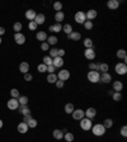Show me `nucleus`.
<instances>
[{
	"instance_id": "nucleus-34",
	"label": "nucleus",
	"mask_w": 127,
	"mask_h": 142,
	"mask_svg": "<svg viewBox=\"0 0 127 142\" xmlns=\"http://www.w3.org/2000/svg\"><path fill=\"white\" fill-rule=\"evenodd\" d=\"M49 51H50V57L51 58H55V57H57V55H59V50L57 48H51Z\"/></svg>"
},
{
	"instance_id": "nucleus-10",
	"label": "nucleus",
	"mask_w": 127,
	"mask_h": 142,
	"mask_svg": "<svg viewBox=\"0 0 127 142\" xmlns=\"http://www.w3.org/2000/svg\"><path fill=\"white\" fill-rule=\"evenodd\" d=\"M84 114L87 115V118H88V119H93V118L97 115V110H95L94 108H88V109L84 112Z\"/></svg>"
},
{
	"instance_id": "nucleus-44",
	"label": "nucleus",
	"mask_w": 127,
	"mask_h": 142,
	"mask_svg": "<svg viewBox=\"0 0 127 142\" xmlns=\"http://www.w3.org/2000/svg\"><path fill=\"white\" fill-rule=\"evenodd\" d=\"M37 70H38L39 72H46L47 71V66L45 64H39L38 66H37Z\"/></svg>"
},
{
	"instance_id": "nucleus-8",
	"label": "nucleus",
	"mask_w": 127,
	"mask_h": 142,
	"mask_svg": "<svg viewBox=\"0 0 127 142\" xmlns=\"http://www.w3.org/2000/svg\"><path fill=\"white\" fill-rule=\"evenodd\" d=\"M71 114H72V118L76 119V121H80V119H83V118L85 117L84 110H81V109H76V110H74Z\"/></svg>"
},
{
	"instance_id": "nucleus-9",
	"label": "nucleus",
	"mask_w": 127,
	"mask_h": 142,
	"mask_svg": "<svg viewBox=\"0 0 127 142\" xmlns=\"http://www.w3.org/2000/svg\"><path fill=\"white\" fill-rule=\"evenodd\" d=\"M84 56H85V58H88V60H94L95 58V51L93 48H87L84 51Z\"/></svg>"
},
{
	"instance_id": "nucleus-41",
	"label": "nucleus",
	"mask_w": 127,
	"mask_h": 142,
	"mask_svg": "<svg viewBox=\"0 0 127 142\" xmlns=\"http://www.w3.org/2000/svg\"><path fill=\"white\" fill-rule=\"evenodd\" d=\"M84 46H85V48H93V41L90 38H87L84 41Z\"/></svg>"
},
{
	"instance_id": "nucleus-33",
	"label": "nucleus",
	"mask_w": 127,
	"mask_h": 142,
	"mask_svg": "<svg viewBox=\"0 0 127 142\" xmlns=\"http://www.w3.org/2000/svg\"><path fill=\"white\" fill-rule=\"evenodd\" d=\"M27 126H28V128H36L37 127V121L34 118H32V119H29L27 122Z\"/></svg>"
},
{
	"instance_id": "nucleus-43",
	"label": "nucleus",
	"mask_w": 127,
	"mask_h": 142,
	"mask_svg": "<svg viewBox=\"0 0 127 142\" xmlns=\"http://www.w3.org/2000/svg\"><path fill=\"white\" fill-rule=\"evenodd\" d=\"M53 9L56 10V13H57V11H61V9H62V4H61L60 1L53 3Z\"/></svg>"
},
{
	"instance_id": "nucleus-29",
	"label": "nucleus",
	"mask_w": 127,
	"mask_h": 142,
	"mask_svg": "<svg viewBox=\"0 0 127 142\" xmlns=\"http://www.w3.org/2000/svg\"><path fill=\"white\" fill-rule=\"evenodd\" d=\"M75 110V108H74V104H71V103H69V104L65 105V112L68 114H71L72 112Z\"/></svg>"
},
{
	"instance_id": "nucleus-19",
	"label": "nucleus",
	"mask_w": 127,
	"mask_h": 142,
	"mask_svg": "<svg viewBox=\"0 0 127 142\" xmlns=\"http://www.w3.org/2000/svg\"><path fill=\"white\" fill-rule=\"evenodd\" d=\"M19 70H20V72L27 74V72L29 71V64H28V62H22L19 65Z\"/></svg>"
},
{
	"instance_id": "nucleus-38",
	"label": "nucleus",
	"mask_w": 127,
	"mask_h": 142,
	"mask_svg": "<svg viewBox=\"0 0 127 142\" xmlns=\"http://www.w3.org/2000/svg\"><path fill=\"white\" fill-rule=\"evenodd\" d=\"M112 98H113L114 102H119V100L122 99V94H121V93H117V91H114V93L112 94Z\"/></svg>"
},
{
	"instance_id": "nucleus-40",
	"label": "nucleus",
	"mask_w": 127,
	"mask_h": 142,
	"mask_svg": "<svg viewBox=\"0 0 127 142\" xmlns=\"http://www.w3.org/2000/svg\"><path fill=\"white\" fill-rule=\"evenodd\" d=\"M43 64H45L46 66H51V65H52V58L50 56H45L43 57Z\"/></svg>"
},
{
	"instance_id": "nucleus-48",
	"label": "nucleus",
	"mask_w": 127,
	"mask_h": 142,
	"mask_svg": "<svg viewBox=\"0 0 127 142\" xmlns=\"http://www.w3.org/2000/svg\"><path fill=\"white\" fill-rule=\"evenodd\" d=\"M28 28H29L31 30H36V29H37V24H36L33 20H31L29 24H28Z\"/></svg>"
},
{
	"instance_id": "nucleus-55",
	"label": "nucleus",
	"mask_w": 127,
	"mask_h": 142,
	"mask_svg": "<svg viewBox=\"0 0 127 142\" xmlns=\"http://www.w3.org/2000/svg\"><path fill=\"white\" fill-rule=\"evenodd\" d=\"M5 33V29H4V27H0V36H3Z\"/></svg>"
},
{
	"instance_id": "nucleus-54",
	"label": "nucleus",
	"mask_w": 127,
	"mask_h": 142,
	"mask_svg": "<svg viewBox=\"0 0 127 142\" xmlns=\"http://www.w3.org/2000/svg\"><path fill=\"white\" fill-rule=\"evenodd\" d=\"M64 55H65V50H59V55H57V56H59V57H62Z\"/></svg>"
},
{
	"instance_id": "nucleus-42",
	"label": "nucleus",
	"mask_w": 127,
	"mask_h": 142,
	"mask_svg": "<svg viewBox=\"0 0 127 142\" xmlns=\"http://www.w3.org/2000/svg\"><path fill=\"white\" fill-rule=\"evenodd\" d=\"M13 29L15 30V33H20V30H22V23L17 22V23L13 26Z\"/></svg>"
},
{
	"instance_id": "nucleus-7",
	"label": "nucleus",
	"mask_w": 127,
	"mask_h": 142,
	"mask_svg": "<svg viewBox=\"0 0 127 142\" xmlns=\"http://www.w3.org/2000/svg\"><path fill=\"white\" fill-rule=\"evenodd\" d=\"M85 20H87V18H85V13H84V11H78V13L75 14V22H76V23L84 24Z\"/></svg>"
},
{
	"instance_id": "nucleus-20",
	"label": "nucleus",
	"mask_w": 127,
	"mask_h": 142,
	"mask_svg": "<svg viewBox=\"0 0 127 142\" xmlns=\"http://www.w3.org/2000/svg\"><path fill=\"white\" fill-rule=\"evenodd\" d=\"M122 89H123V84H122L121 81H114V83H113V91L121 93Z\"/></svg>"
},
{
	"instance_id": "nucleus-57",
	"label": "nucleus",
	"mask_w": 127,
	"mask_h": 142,
	"mask_svg": "<svg viewBox=\"0 0 127 142\" xmlns=\"http://www.w3.org/2000/svg\"><path fill=\"white\" fill-rule=\"evenodd\" d=\"M1 41H3V39H1V37H0V45H1Z\"/></svg>"
},
{
	"instance_id": "nucleus-37",
	"label": "nucleus",
	"mask_w": 127,
	"mask_h": 142,
	"mask_svg": "<svg viewBox=\"0 0 127 142\" xmlns=\"http://www.w3.org/2000/svg\"><path fill=\"white\" fill-rule=\"evenodd\" d=\"M64 138H65L68 142H72V141H74V134H72V133H70V132H68V133H65V134H64Z\"/></svg>"
},
{
	"instance_id": "nucleus-52",
	"label": "nucleus",
	"mask_w": 127,
	"mask_h": 142,
	"mask_svg": "<svg viewBox=\"0 0 127 142\" xmlns=\"http://www.w3.org/2000/svg\"><path fill=\"white\" fill-rule=\"evenodd\" d=\"M55 84H56V86H57V88H64V85H65V81H61V80H57V81H56Z\"/></svg>"
},
{
	"instance_id": "nucleus-27",
	"label": "nucleus",
	"mask_w": 127,
	"mask_h": 142,
	"mask_svg": "<svg viewBox=\"0 0 127 142\" xmlns=\"http://www.w3.org/2000/svg\"><path fill=\"white\" fill-rule=\"evenodd\" d=\"M64 18H65V14H64L62 11H57V13L55 14V20H56L57 23L62 22V20H64Z\"/></svg>"
},
{
	"instance_id": "nucleus-28",
	"label": "nucleus",
	"mask_w": 127,
	"mask_h": 142,
	"mask_svg": "<svg viewBox=\"0 0 127 142\" xmlns=\"http://www.w3.org/2000/svg\"><path fill=\"white\" fill-rule=\"evenodd\" d=\"M47 81H49L50 84H55L56 81H57V75L56 74H50L47 76Z\"/></svg>"
},
{
	"instance_id": "nucleus-18",
	"label": "nucleus",
	"mask_w": 127,
	"mask_h": 142,
	"mask_svg": "<svg viewBox=\"0 0 127 142\" xmlns=\"http://www.w3.org/2000/svg\"><path fill=\"white\" fill-rule=\"evenodd\" d=\"M18 132L19 133H27L28 132V126L26 122H22L18 124Z\"/></svg>"
},
{
	"instance_id": "nucleus-30",
	"label": "nucleus",
	"mask_w": 127,
	"mask_h": 142,
	"mask_svg": "<svg viewBox=\"0 0 127 142\" xmlns=\"http://www.w3.org/2000/svg\"><path fill=\"white\" fill-rule=\"evenodd\" d=\"M99 65L100 64H98V62H90L89 64V69L92 71H99Z\"/></svg>"
},
{
	"instance_id": "nucleus-14",
	"label": "nucleus",
	"mask_w": 127,
	"mask_h": 142,
	"mask_svg": "<svg viewBox=\"0 0 127 142\" xmlns=\"http://www.w3.org/2000/svg\"><path fill=\"white\" fill-rule=\"evenodd\" d=\"M85 18H87V20H92V19L97 18V10H94V9L88 10L85 13Z\"/></svg>"
},
{
	"instance_id": "nucleus-13",
	"label": "nucleus",
	"mask_w": 127,
	"mask_h": 142,
	"mask_svg": "<svg viewBox=\"0 0 127 142\" xmlns=\"http://www.w3.org/2000/svg\"><path fill=\"white\" fill-rule=\"evenodd\" d=\"M45 20H46V17H45V14H37L33 22H34L37 26H41V24H43V23H45Z\"/></svg>"
},
{
	"instance_id": "nucleus-17",
	"label": "nucleus",
	"mask_w": 127,
	"mask_h": 142,
	"mask_svg": "<svg viewBox=\"0 0 127 142\" xmlns=\"http://www.w3.org/2000/svg\"><path fill=\"white\" fill-rule=\"evenodd\" d=\"M112 80V76L111 74H108V72H102V75H100V81L102 83H104V84H107Z\"/></svg>"
},
{
	"instance_id": "nucleus-3",
	"label": "nucleus",
	"mask_w": 127,
	"mask_h": 142,
	"mask_svg": "<svg viewBox=\"0 0 127 142\" xmlns=\"http://www.w3.org/2000/svg\"><path fill=\"white\" fill-rule=\"evenodd\" d=\"M92 119H88V118H83V119H80V127H81V129H84V131H89V129H92Z\"/></svg>"
},
{
	"instance_id": "nucleus-15",
	"label": "nucleus",
	"mask_w": 127,
	"mask_h": 142,
	"mask_svg": "<svg viewBox=\"0 0 127 142\" xmlns=\"http://www.w3.org/2000/svg\"><path fill=\"white\" fill-rule=\"evenodd\" d=\"M107 7L109 8V9H112V10H116L119 7V1L118 0H109L107 3Z\"/></svg>"
},
{
	"instance_id": "nucleus-47",
	"label": "nucleus",
	"mask_w": 127,
	"mask_h": 142,
	"mask_svg": "<svg viewBox=\"0 0 127 142\" xmlns=\"http://www.w3.org/2000/svg\"><path fill=\"white\" fill-rule=\"evenodd\" d=\"M49 48H50V45L47 42H42L41 43V50L42 51H49Z\"/></svg>"
},
{
	"instance_id": "nucleus-12",
	"label": "nucleus",
	"mask_w": 127,
	"mask_h": 142,
	"mask_svg": "<svg viewBox=\"0 0 127 142\" xmlns=\"http://www.w3.org/2000/svg\"><path fill=\"white\" fill-rule=\"evenodd\" d=\"M52 65L56 67V69H57V67H61L64 65V58H62V57H59V56L52 58Z\"/></svg>"
},
{
	"instance_id": "nucleus-16",
	"label": "nucleus",
	"mask_w": 127,
	"mask_h": 142,
	"mask_svg": "<svg viewBox=\"0 0 127 142\" xmlns=\"http://www.w3.org/2000/svg\"><path fill=\"white\" fill-rule=\"evenodd\" d=\"M36 15H37V13H36L33 9H28L27 11H26V18L28 19L29 22H31V20H34Z\"/></svg>"
},
{
	"instance_id": "nucleus-45",
	"label": "nucleus",
	"mask_w": 127,
	"mask_h": 142,
	"mask_svg": "<svg viewBox=\"0 0 127 142\" xmlns=\"http://www.w3.org/2000/svg\"><path fill=\"white\" fill-rule=\"evenodd\" d=\"M108 69H109V67H108L107 64H100V65H99V71H102V72H107Z\"/></svg>"
},
{
	"instance_id": "nucleus-1",
	"label": "nucleus",
	"mask_w": 127,
	"mask_h": 142,
	"mask_svg": "<svg viewBox=\"0 0 127 142\" xmlns=\"http://www.w3.org/2000/svg\"><path fill=\"white\" fill-rule=\"evenodd\" d=\"M92 132L94 133L95 136H103L104 133H106V128H104V126L103 124H94V126H92Z\"/></svg>"
},
{
	"instance_id": "nucleus-24",
	"label": "nucleus",
	"mask_w": 127,
	"mask_h": 142,
	"mask_svg": "<svg viewBox=\"0 0 127 142\" xmlns=\"http://www.w3.org/2000/svg\"><path fill=\"white\" fill-rule=\"evenodd\" d=\"M36 37H37V39L41 41V42H46V39H47V33H46V32H38Z\"/></svg>"
},
{
	"instance_id": "nucleus-50",
	"label": "nucleus",
	"mask_w": 127,
	"mask_h": 142,
	"mask_svg": "<svg viewBox=\"0 0 127 142\" xmlns=\"http://www.w3.org/2000/svg\"><path fill=\"white\" fill-rule=\"evenodd\" d=\"M32 79H33V76L31 75L29 72H27V74H24V80H26V81H31Z\"/></svg>"
},
{
	"instance_id": "nucleus-6",
	"label": "nucleus",
	"mask_w": 127,
	"mask_h": 142,
	"mask_svg": "<svg viewBox=\"0 0 127 142\" xmlns=\"http://www.w3.org/2000/svg\"><path fill=\"white\" fill-rule=\"evenodd\" d=\"M18 107H19L18 99H14V98H11L10 100H8V108H9L10 110H15V109H18Z\"/></svg>"
},
{
	"instance_id": "nucleus-26",
	"label": "nucleus",
	"mask_w": 127,
	"mask_h": 142,
	"mask_svg": "<svg viewBox=\"0 0 127 142\" xmlns=\"http://www.w3.org/2000/svg\"><path fill=\"white\" fill-rule=\"evenodd\" d=\"M117 57L118 58H122V60L125 61V64H126L127 58H126V51H125V50H118L117 51Z\"/></svg>"
},
{
	"instance_id": "nucleus-36",
	"label": "nucleus",
	"mask_w": 127,
	"mask_h": 142,
	"mask_svg": "<svg viewBox=\"0 0 127 142\" xmlns=\"http://www.w3.org/2000/svg\"><path fill=\"white\" fill-rule=\"evenodd\" d=\"M62 30H64V32H65V33H66V34L69 36V34L72 32V27H71L70 24H65V26L62 27Z\"/></svg>"
},
{
	"instance_id": "nucleus-22",
	"label": "nucleus",
	"mask_w": 127,
	"mask_h": 142,
	"mask_svg": "<svg viewBox=\"0 0 127 142\" xmlns=\"http://www.w3.org/2000/svg\"><path fill=\"white\" fill-rule=\"evenodd\" d=\"M49 30H51V32H55V33H57V32H60V30H62V26H61L60 23H56V24L51 26V27L49 28Z\"/></svg>"
},
{
	"instance_id": "nucleus-39",
	"label": "nucleus",
	"mask_w": 127,
	"mask_h": 142,
	"mask_svg": "<svg viewBox=\"0 0 127 142\" xmlns=\"http://www.w3.org/2000/svg\"><path fill=\"white\" fill-rule=\"evenodd\" d=\"M103 126H104V128H111V127L113 126V121H112L111 118H107V119L104 121V123H103Z\"/></svg>"
},
{
	"instance_id": "nucleus-23",
	"label": "nucleus",
	"mask_w": 127,
	"mask_h": 142,
	"mask_svg": "<svg viewBox=\"0 0 127 142\" xmlns=\"http://www.w3.org/2000/svg\"><path fill=\"white\" fill-rule=\"evenodd\" d=\"M18 109H19V112L23 115H27V114H31V110H29V108L27 107V105H19L18 107Z\"/></svg>"
},
{
	"instance_id": "nucleus-5",
	"label": "nucleus",
	"mask_w": 127,
	"mask_h": 142,
	"mask_svg": "<svg viewBox=\"0 0 127 142\" xmlns=\"http://www.w3.org/2000/svg\"><path fill=\"white\" fill-rule=\"evenodd\" d=\"M70 77V71L69 70H61L59 71V76H57V80H61V81H66Z\"/></svg>"
},
{
	"instance_id": "nucleus-53",
	"label": "nucleus",
	"mask_w": 127,
	"mask_h": 142,
	"mask_svg": "<svg viewBox=\"0 0 127 142\" xmlns=\"http://www.w3.org/2000/svg\"><path fill=\"white\" fill-rule=\"evenodd\" d=\"M29 119H32V117H31V114H27V115H24V121H23V122H26V123H27Z\"/></svg>"
},
{
	"instance_id": "nucleus-32",
	"label": "nucleus",
	"mask_w": 127,
	"mask_h": 142,
	"mask_svg": "<svg viewBox=\"0 0 127 142\" xmlns=\"http://www.w3.org/2000/svg\"><path fill=\"white\" fill-rule=\"evenodd\" d=\"M18 103H19V105H27L28 104V98L27 96H19Z\"/></svg>"
},
{
	"instance_id": "nucleus-49",
	"label": "nucleus",
	"mask_w": 127,
	"mask_h": 142,
	"mask_svg": "<svg viewBox=\"0 0 127 142\" xmlns=\"http://www.w3.org/2000/svg\"><path fill=\"white\" fill-rule=\"evenodd\" d=\"M47 71H49L50 74H55V71H56V67L53 66V65H51V66H47Z\"/></svg>"
},
{
	"instance_id": "nucleus-51",
	"label": "nucleus",
	"mask_w": 127,
	"mask_h": 142,
	"mask_svg": "<svg viewBox=\"0 0 127 142\" xmlns=\"http://www.w3.org/2000/svg\"><path fill=\"white\" fill-rule=\"evenodd\" d=\"M121 134H122L123 137H126L127 136V127L126 126H123V127L121 128Z\"/></svg>"
},
{
	"instance_id": "nucleus-4",
	"label": "nucleus",
	"mask_w": 127,
	"mask_h": 142,
	"mask_svg": "<svg viewBox=\"0 0 127 142\" xmlns=\"http://www.w3.org/2000/svg\"><path fill=\"white\" fill-rule=\"evenodd\" d=\"M114 70H116V72H117L118 75H125L127 72V66L125 62H121V64H117L116 67H114Z\"/></svg>"
},
{
	"instance_id": "nucleus-21",
	"label": "nucleus",
	"mask_w": 127,
	"mask_h": 142,
	"mask_svg": "<svg viewBox=\"0 0 127 142\" xmlns=\"http://www.w3.org/2000/svg\"><path fill=\"white\" fill-rule=\"evenodd\" d=\"M69 38H70L71 41H79V39L81 38V34H80L79 32H74V30H72V32L69 34Z\"/></svg>"
},
{
	"instance_id": "nucleus-35",
	"label": "nucleus",
	"mask_w": 127,
	"mask_h": 142,
	"mask_svg": "<svg viewBox=\"0 0 127 142\" xmlns=\"http://www.w3.org/2000/svg\"><path fill=\"white\" fill-rule=\"evenodd\" d=\"M10 95H11V98H14V99H18L19 98V90L18 89H11L10 90Z\"/></svg>"
},
{
	"instance_id": "nucleus-31",
	"label": "nucleus",
	"mask_w": 127,
	"mask_h": 142,
	"mask_svg": "<svg viewBox=\"0 0 127 142\" xmlns=\"http://www.w3.org/2000/svg\"><path fill=\"white\" fill-rule=\"evenodd\" d=\"M46 41H47V43H49V45H56L59 39H57V37H55V36H50Z\"/></svg>"
},
{
	"instance_id": "nucleus-56",
	"label": "nucleus",
	"mask_w": 127,
	"mask_h": 142,
	"mask_svg": "<svg viewBox=\"0 0 127 142\" xmlns=\"http://www.w3.org/2000/svg\"><path fill=\"white\" fill-rule=\"evenodd\" d=\"M1 127H3V121L0 119V128H1Z\"/></svg>"
},
{
	"instance_id": "nucleus-11",
	"label": "nucleus",
	"mask_w": 127,
	"mask_h": 142,
	"mask_svg": "<svg viewBox=\"0 0 127 142\" xmlns=\"http://www.w3.org/2000/svg\"><path fill=\"white\" fill-rule=\"evenodd\" d=\"M14 41H15L18 45H23V43L26 42V37H24V34H22V33H15V34H14Z\"/></svg>"
},
{
	"instance_id": "nucleus-25",
	"label": "nucleus",
	"mask_w": 127,
	"mask_h": 142,
	"mask_svg": "<svg viewBox=\"0 0 127 142\" xmlns=\"http://www.w3.org/2000/svg\"><path fill=\"white\" fill-rule=\"evenodd\" d=\"M53 137H55L56 140H62V138H64V132H62L61 129H55V131H53Z\"/></svg>"
},
{
	"instance_id": "nucleus-46",
	"label": "nucleus",
	"mask_w": 127,
	"mask_h": 142,
	"mask_svg": "<svg viewBox=\"0 0 127 142\" xmlns=\"http://www.w3.org/2000/svg\"><path fill=\"white\" fill-rule=\"evenodd\" d=\"M84 27H85V29L90 30V29L93 28V23H92V20H85V22H84Z\"/></svg>"
},
{
	"instance_id": "nucleus-2",
	"label": "nucleus",
	"mask_w": 127,
	"mask_h": 142,
	"mask_svg": "<svg viewBox=\"0 0 127 142\" xmlns=\"http://www.w3.org/2000/svg\"><path fill=\"white\" fill-rule=\"evenodd\" d=\"M88 80L90 81V83H93V84L98 83V81L100 80L99 72H98V71H89L88 72Z\"/></svg>"
}]
</instances>
